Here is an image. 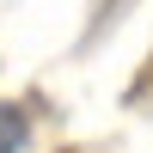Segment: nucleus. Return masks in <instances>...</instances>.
Returning <instances> with one entry per match:
<instances>
[{
  "label": "nucleus",
  "mask_w": 153,
  "mask_h": 153,
  "mask_svg": "<svg viewBox=\"0 0 153 153\" xmlns=\"http://www.w3.org/2000/svg\"><path fill=\"white\" fill-rule=\"evenodd\" d=\"M25 141H31V123H25L19 104H0V153H19Z\"/></svg>",
  "instance_id": "1"
}]
</instances>
